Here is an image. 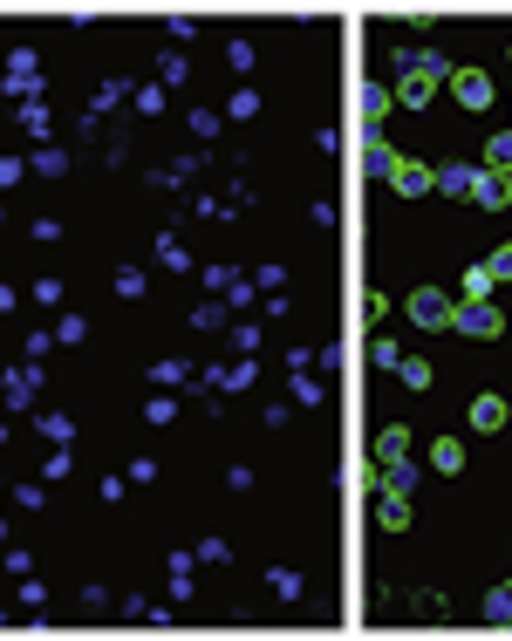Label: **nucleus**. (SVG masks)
Wrapping results in <instances>:
<instances>
[{
  "mask_svg": "<svg viewBox=\"0 0 512 641\" xmlns=\"http://www.w3.org/2000/svg\"><path fill=\"white\" fill-rule=\"evenodd\" d=\"M485 266H492V280H512V246H499V253H492Z\"/></svg>",
  "mask_w": 512,
  "mask_h": 641,
  "instance_id": "412c9836",
  "label": "nucleus"
},
{
  "mask_svg": "<svg viewBox=\"0 0 512 641\" xmlns=\"http://www.w3.org/2000/svg\"><path fill=\"white\" fill-rule=\"evenodd\" d=\"M485 171H499V178L512 171V130H499V137L485 144Z\"/></svg>",
  "mask_w": 512,
  "mask_h": 641,
  "instance_id": "f8f14e48",
  "label": "nucleus"
},
{
  "mask_svg": "<svg viewBox=\"0 0 512 641\" xmlns=\"http://www.w3.org/2000/svg\"><path fill=\"white\" fill-rule=\"evenodd\" d=\"M472 205L506 212V205H512V178H499V171H472Z\"/></svg>",
  "mask_w": 512,
  "mask_h": 641,
  "instance_id": "20e7f679",
  "label": "nucleus"
},
{
  "mask_svg": "<svg viewBox=\"0 0 512 641\" xmlns=\"http://www.w3.org/2000/svg\"><path fill=\"white\" fill-rule=\"evenodd\" d=\"M383 485H390L396 498H403V491L417 485V471H410V464H383Z\"/></svg>",
  "mask_w": 512,
  "mask_h": 641,
  "instance_id": "f3484780",
  "label": "nucleus"
},
{
  "mask_svg": "<svg viewBox=\"0 0 512 641\" xmlns=\"http://www.w3.org/2000/svg\"><path fill=\"white\" fill-rule=\"evenodd\" d=\"M485 614H492V621H512V587H492V594H485Z\"/></svg>",
  "mask_w": 512,
  "mask_h": 641,
  "instance_id": "a211bd4d",
  "label": "nucleus"
},
{
  "mask_svg": "<svg viewBox=\"0 0 512 641\" xmlns=\"http://www.w3.org/2000/svg\"><path fill=\"white\" fill-rule=\"evenodd\" d=\"M376 369H403V348L390 335H376Z\"/></svg>",
  "mask_w": 512,
  "mask_h": 641,
  "instance_id": "6ab92c4d",
  "label": "nucleus"
},
{
  "mask_svg": "<svg viewBox=\"0 0 512 641\" xmlns=\"http://www.w3.org/2000/svg\"><path fill=\"white\" fill-rule=\"evenodd\" d=\"M465 301H492V266H472L465 273Z\"/></svg>",
  "mask_w": 512,
  "mask_h": 641,
  "instance_id": "4468645a",
  "label": "nucleus"
},
{
  "mask_svg": "<svg viewBox=\"0 0 512 641\" xmlns=\"http://www.w3.org/2000/svg\"><path fill=\"white\" fill-rule=\"evenodd\" d=\"M451 328H465V335L485 341V335H506V314H499L492 301H465L458 314H451Z\"/></svg>",
  "mask_w": 512,
  "mask_h": 641,
  "instance_id": "f03ea898",
  "label": "nucleus"
},
{
  "mask_svg": "<svg viewBox=\"0 0 512 641\" xmlns=\"http://www.w3.org/2000/svg\"><path fill=\"white\" fill-rule=\"evenodd\" d=\"M451 314H458V301L437 294V287H417V294H410V321H417V328H451Z\"/></svg>",
  "mask_w": 512,
  "mask_h": 641,
  "instance_id": "f257e3e1",
  "label": "nucleus"
},
{
  "mask_svg": "<svg viewBox=\"0 0 512 641\" xmlns=\"http://www.w3.org/2000/svg\"><path fill=\"white\" fill-rule=\"evenodd\" d=\"M431 96H437V82H431V76H403V82H396V103H410V110H424Z\"/></svg>",
  "mask_w": 512,
  "mask_h": 641,
  "instance_id": "1a4fd4ad",
  "label": "nucleus"
},
{
  "mask_svg": "<svg viewBox=\"0 0 512 641\" xmlns=\"http://www.w3.org/2000/svg\"><path fill=\"white\" fill-rule=\"evenodd\" d=\"M451 96L465 110H492V76L485 69H451Z\"/></svg>",
  "mask_w": 512,
  "mask_h": 641,
  "instance_id": "7ed1b4c3",
  "label": "nucleus"
},
{
  "mask_svg": "<svg viewBox=\"0 0 512 641\" xmlns=\"http://www.w3.org/2000/svg\"><path fill=\"white\" fill-rule=\"evenodd\" d=\"M431 471H465V444L437 437V444H431Z\"/></svg>",
  "mask_w": 512,
  "mask_h": 641,
  "instance_id": "9b49d317",
  "label": "nucleus"
},
{
  "mask_svg": "<svg viewBox=\"0 0 512 641\" xmlns=\"http://www.w3.org/2000/svg\"><path fill=\"white\" fill-rule=\"evenodd\" d=\"M390 191H396V198H424V191H431V164H410V157H396Z\"/></svg>",
  "mask_w": 512,
  "mask_h": 641,
  "instance_id": "39448f33",
  "label": "nucleus"
},
{
  "mask_svg": "<svg viewBox=\"0 0 512 641\" xmlns=\"http://www.w3.org/2000/svg\"><path fill=\"white\" fill-rule=\"evenodd\" d=\"M362 171H369V178H390V171H396V151L369 130V123H362Z\"/></svg>",
  "mask_w": 512,
  "mask_h": 641,
  "instance_id": "423d86ee",
  "label": "nucleus"
},
{
  "mask_svg": "<svg viewBox=\"0 0 512 641\" xmlns=\"http://www.w3.org/2000/svg\"><path fill=\"white\" fill-rule=\"evenodd\" d=\"M376 526H410V505H403V498H396V491H376Z\"/></svg>",
  "mask_w": 512,
  "mask_h": 641,
  "instance_id": "9d476101",
  "label": "nucleus"
},
{
  "mask_svg": "<svg viewBox=\"0 0 512 641\" xmlns=\"http://www.w3.org/2000/svg\"><path fill=\"white\" fill-rule=\"evenodd\" d=\"M369 451H376V464H403V451H410V437H403V423H390V430H383V437H376Z\"/></svg>",
  "mask_w": 512,
  "mask_h": 641,
  "instance_id": "6e6552de",
  "label": "nucleus"
},
{
  "mask_svg": "<svg viewBox=\"0 0 512 641\" xmlns=\"http://www.w3.org/2000/svg\"><path fill=\"white\" fill-rule=\"evenodd\" d=\"M171 416H178V403H171V396H158V403L144 410V423H171Z\"/></svg>",
  "mask_w": 512,
  "mask_h": 641,
  "instance_id": "aec40b11",
  "label": "nucleus"
},
{
  "mask_svg": "<svg viewBox=\"0 0 512 641\" xmlns=\"http://www.w3.org/2000/svg\"><path fill=\"white\" fill-rule=\"evenodd\" d=\"M355 96H362V123H369V130H376V116H383V110L396 103V96H383V89H376V82H362Z\"/></svg>",
  "mask_w": 512,
  "mask_h": 641,
  "instance_id": "ddd939ff",
  "label": "nucleus"
},
{
  "mask_svg": "<svg viewBox=\"0 0 512 641\" xmlns=\"http://www.w3.org/2000/svg\"><path fill=\"white\" fill-rule=\"evenodd\" d=\"M431 185H437V191H472V164H451V171H437Z\"/></svg>",
  "mask_w": 512,
  "mask_h": 641,
  "instance_id": "2eb2a0df",
  "label": "nucleus"
},
{
  "mask_svg": "<svg viewBox=\"0 0 512 641\" xmlns=\"http://www.w3.org/2000/svg\"><path fill=\"white\" fill-rule=\"evenodd\" d=\"M396 376L410 382V389H431V362H417V355H403V369Z\"/></svg>",
  "mask_w": 512,
  "mask_h": 641,
  "instance_id": "dca6fc26",
  "label": "nucleus"
},
{
  "mask_svg": "<svg viewBox=\"0 0 512 641\" xmlns=\"http://www.w3.org/2000/svg\"><path fill=\"white\" fill-rule=\"evenodd\" d=\"M0 437H7V423H0Z\"/></svg>",
  "mask_w": 512,
  "mask_h": 641,
  "instance_id": "4be33fe9",
  "label": "nucleus"
},
{
  "mask_svg": "<svg viewBox=\"0 0 512 641\" xmlns=\"http://www.w3.org/2000/svg\"><path fill=\"white\" fill-rule=\"evenodd\" d=\"M506 396H478L472 403V430H485V437H492V430H506Z\"/></svg>",
  "mask_w": 512,
  "mask_h": 641,
  "instance_id": "0eeeda50",
  "label": "nucleus"
}]
</instances>
